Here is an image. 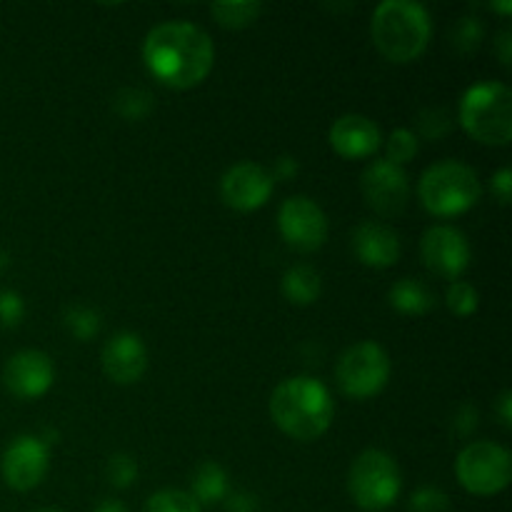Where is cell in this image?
Wrapping results in <instances>:
<instances>
[{"label":"cell","instance_id":"obj_1","mask_svg":"<svg viewBox=\"0 0 512 512\" xmlns=\"http://www.w3.org/2000/svg\"><path fill=\"white\" fill-rule=\"evenodd\" d=\"M143 60L158 83L188 90L210 75L215 65V45L200 25L170 20L150 30L143 45Z\"/></svg>","mask_w":512,"mask_h":512},{"label":"cell","instance_id":"obj_2","mask_svg":"<svg viewBox=\"0 0 512 512\" xmlns=\"http://www.w3.org/2000/svg\"><path fill=\"white\" fill-rule=\"evenodd\" d=\"M270 418L288 438L310 443L328 433L335 403L328 385L310 375L288 378L270 395Z\"/></svg>","mask_w":512,"mask_h":512},{"label":"cell","instance_id":"obj_3","mask_svg":"<svg viewBox=\"0 0 512 512\" xmlns=\"http://www.w3.org/2000/svg\"><path fill=\"white\" fill-rule=\"evenodd\" d=\"M375 48L390 63H413L428 50L433 20L425 5L413 0H385L370 20Z\"/></svg>","mask_w":512,"mask_h":512},{"label":"cell","instance_id":"obj_4","mask_svg":"<svg viewBox=\"0 0 512 512\" xmlns=\"http://www.w3.org/2000/svg\"><path fill=\"white\" fill-rule=\"evenodd\" d=\"M460 125L473 140L503 148L512 140V90L505 83H478L465 90Z\"/></svg>","mask_w":512,"mask_h":512},{"label":"cell","instance_id":"obj_5","mask_svg":"<svg viewBox=\"0 0 512 512\" xmlns=\"http://www.w3.org/2000/svg\"><path fill=\"white\" fill-rule=\"evenodd\" d=\"M480 180L470 165L443 160L430 165L418 183V198L435 218H453L468 213L480 200Z\"/></svg>","mask_w":512,"mask_h":512},{"label":"cell","instance_id":"obj_6","mask_svg":"<svg viewBox=\"0 0 512 512\" xmlns=\"http://www.w3.org/2000/svg\"><path fill=\"white\" fill-rule=\"evenodd\" d=\"M400 490H403V475L393 455L385 450H363L350 465L348 493L360 510H388L400 498Z\"/></svg>","mask_w":512,"mask_h":512},{"label":"cell","instance_id":"obj_7","mask_svg":"<svg viewBox=\"0 0 512 512\" xmlns=\"http://www.w3.org/2000/svg\"><path fill=\"white\" fill-rule=\"evenodd\" d=\"M458 483L478 498L503 493L512 478V458L508 450L490 440H478L460 450L455 460Z\"/></svg>","mask_w":512,"mask_h":512},{"label":"cell","instance_id":"obj_8","mask_svg":"<svg viewBox=\"0 0 512 512\" xmlns=\"http://www.w3.org/2000/svg\"><path fill=\"white\" fill-rule=\"evenodd\" d=\"M390 380V358L383 345L363 340L345 350L335 365V383L353 400L375 398Z\"/></svg>","mask_w":512,"mask_h":512},{"label":"cell","instance_id":"obj_9","mask_svg":"<svg viewBox=\"0 0 512 512\" xmlns=\"http://www.w3.org/2000/svg\"><path fill=\"white\" fill-rule=\"evenodd\" d=\"M278 228L285 243L300 253H315L328 240V218L315 200L293 195L280 205Z\"/></svg>","mask_w":512,"mask_h":512},{"label":"cell","instance_id":"obj_10","mask_svg":"<svg viewBox=\"0 0 512 512\" xmlns=\"http://www.w3.org/2000/svg\"><path fill=\"white\" fill-rule=\"evenodd\" d=\"M420 255L430 273L445 280H458L470 268L468 238L458 228L435 225L420 240Z\"/></svg>","mask_w":512,"mask_h":512},{"label":"cell","instance_id":"obj_11","mask_svg":"<svg viewBox=\"0 0 512 512\" xmlns=\"http://www.w3.org/2000/svg\"><path fill=\"white\" fill-rule=\"evenodd\" d=\"M48 465V445L40 438H33V435H20L5 448L0 470H3V480L8 483V488L18 490V493H28V490L38 488L43 483Z\"/></svg>","mask_w":512,"mask_h":512},{"label":"cell","instance_id":"obj_12","mask_svg":"<svg viewBox=\"0 0 512 512\" xmlns=\"http://www.w3.org/2000/svg\"><path fill=\"white\" fill-rule=\"evenodd\" d=\"M273 175L258 163H238L220 178V198L228 208L253 213L263 208L273 195Z\"/></svg>","mask_w":512,"mask_h":512},{"label":"cell","instance_id":"obj_13","mask_svg":"<svg viewBox=\"0 0 512 512\" xmlns=\"http://www.w3.org/2000/svg\"><path fill=\"white\" fill-rule=\"evenodd\" d=\"M363 195L370 208L380 215L403 213L410 198V183L403 168L388 160H373L363 173Z\"/></svg>","mask_w":512,"mask_h":512},{"label":"cell","instance_id":"obj_14","mask_svg":"<svg viewBox=\"0 0 512 512\" xmlns=\"http://www.w3.org/2000/svg\"><path fill=\"white\" fill-rule=\"evenodd\" d=\"M55 380V365L43 350H20L5 363L3 383L20 400L43 398Z\"/></svg>","mask_w":512,"mask_h":512},{"label":"cell","instance_id":"obj_15","mask_svg":"<svg viewBox=\"0 0 512 512\" xmlns=\"http://www.w3.org/2000/svg\"><path fill=\"white\" fill-rule=\"evenodd\" d=\"M103 370L115 385H133L148 370V348L135 333L113 335L103 348Z\"/></svg>","mask_w":512,"mask_h":512},{"label":"cell","instance_id":"obj_16","mask_svg":"<svg viewBox=\"0 0 512 512\" xmlns=\"http://www.w3.org/2000/svg\"><path fill=\"white\" fill-rule=\"evenodd\" d=\"M330 145L340 158L348 160H363L370 158L383 145V135L380 128L370 118L358 113L340 115L333 125H330Z\"/></svg>","mask_w":512,"mask_h":512},{"label":"cell","instance_id":"obj_17","mask_svg":"<svg viewBox=\"0 0 512 512\" xmlns=\"http://www.w3.org/2000/svg\"><path fill=\"white\" fill-rule=\"evenodd\" d=\"M353 253L368 268H390L400 260V238L390 225L365 220L353 230Z\"/></svg>","mask_w":512,"mask_h":512},{"label":"cell","instance_id":"obj_18","mask_svg":"<svg viewBox=\"0 0 512 512\" xmlns=\"http://www.w3.org/2000/svg\"><path fill=\"white\" fill-rule=\"evenodd\" d=\"M390 305L403 315H428L435 308V293L418 278H403L390 288Z\"/></svg>","mask_w":512,"mask_h":512},{"label":"cell","instance_id":"obj_19","mask_svg":"<svg viewBox=\"0 0 512 512\" xmlns=\"http://www.w3.org/2000/svg\"><path fill=\"white\" fill-rule=\"evenodd\" d=\"M195 503L203 508V505H215V503H223L225 498L230 495L228 488V475L225 470L220 468L215 460H205L195 468L193 473V493Z\"/></svg>","mask_w":512,"mask_h":512},{"label":"cell","instance_id":"obj_20","mask_svg":"<svg viewBox=\"0 0 512 512\" xmlns=\"http://www.w3.org/2000/svg\"><path fill=\"white\" fill-rule=\"evenodd\" d=\"M320 293H323V280L310 265H295L283 275V295L293 305H313Z\"/></svg>","mask_w":512,"mask_h":512},{"label":"cell","instance_id":"obj_21","mask_svg":"<svg viewBox=\"0 0 512 512\" xmlns=\"http://www.w3.org/2000/svg\"><path fill=\"white\" fill-rule=\"evenodd\" d=\"M263 13V3L258 0H233V3H213L210 15L225 30H243L253 25Z\"/></svg>","mask_w":512,"mask_h":512},{"label":"cell","instance_id":"obj_22","mask_svg":"<svg viewBox=\"0 0 512 512\" xmlns=\"http://www.w3.org/2000/svg\"><path fill=\"white\" fill-rule=\"evenodd\" d=\"M113 108L120 118L135 123V120L148 118L150 110L155 108V98L143 88H123L115 95Z\"/></svg>","mask_w":512,"mask_h":512},{"label":"cell","instance_id":"obj_23","mask_svg":"<svg viewBox=\"0 0 512 512\" xmlns=\"http://www.w3.org/2000/svg\"><path fill=\"white\" fill-rule=\"evenodd\" d=\"M100 325H103L100 313L98 310L88 308V305H73V308L65 310V328H68V333L73 335L75 340H80V343L93 340L95 335L100 333Z\"/></svg>","mask_w":512,"mask_h":512},{"label":"cell","instance_id":"obj_24","mask_svg":"<svg viewBox=\"0 0 512 512\" xmlns=\"http://www.w3.org/2000/svg\"><path fill=\"white\" fill-rule=\"evenodd\" d=\"M418 148H420L418 135L408 128H398L390 133L388 140H385V160L398 165V168H403L405 163H410V160L418 155Z\"/></svg>","mask_w":512,"mask_h":512},{"label":"cell","instance_id":"obj_25","mask_svg":"<svg viewBox=\"0 0 512 512\" xmlns=\"http://www.w3.org/2000/svg\"><path fill=\"white\" fill-rule=\"evenodd\" d=\"M483 35V20L475 18V15H463V18L455 23V28L450 30V40H453L455 50L463 55L475 53V50L480 48V43H483Z\"/></svg>","mask_w":512,"mask_h":512},{"label":"cell","instance_id":"obj_26","mask_svg":"<svg viewBox=\"0 0 512 512\" xmlns=\"http://www.w3.org/2000/svg\"><path fill=\"white\" fill-rule=\"evenodd\" d=\"M445 303H448L450 313L458 315V318H470V315L478 313L480 295L475 290V285H470L468 280H455L450 283L448 293H445Z\"/></svg>","mask_w":512,"mask_h":512},{"label":"cell","instance_id":"obj_27","mask_svg":"<svg viewBox=\"0 0 512 512\" xmlns=\"http://www.w3.org/2000/svg\"><path fill=\"white\" fill-rule=\"evenodd\" d=\"M198 503L185 490H160V493L150 495L145 503V512H200Z\"/></svg>","mask_w":512,"mask_h":512},{"label":"cell","instance_id":"obj_28","mask_svg":"<svg viewBox=\"0 0 512 512\" xmlns=\"http://www.w3.org/2000/svg\"><path fill=\"white\" fill-rule=\"evenodd\" d=\"M453 130V118L445 108H425L418 115V133L425 140H443Z\"/></svg>","mask_w":512,"mask_h":512},{"label":"cell","instance_id":"obj_29","mask_svg":"<svg viewBox=\"0 0 512 512\" xmlns=\"http://www.w3.org/2000/svg\"><path fill=\"white\" fill-rule=\"evenodd\" d=\"M105 473H108V480L113 488L125 490V488H130L135 480H138V463H135L133 455L115 453L113 458L108 460V468H105Z\"/></svg>","mask_w":512,"mask_h":512},{"label":"cell","instance_id":"obj_30","mask_svg":"<svg viewBox=\"0 0 512 512\" xmlns=\"http://www.w3.org/2000/svg\"><path fill=\"white\" fill-rule=\"evenodd\" d=\"M450 508V498L440 488H420L410 498L413 512H445Z\"/></svg>","mask_w":512,"mask_h":512},{"label":"cell","instance_id":"obj_31","mask_svg":"<svg viewBox=\"0 0 512 512\" xmlns=\"http://www.w3.org/2000/svg\"><path fill=\"white\" fill-rule=\"evenodd\" d=\"M25 318V303L13 290H0V325L18 328Z\"/></svg>","mask_w":512,"mask_h":512},{"label":"cell","instance_id":"obj_32","mask_svg":"<svg viewBox=\"0 0 512 512\" xmlns=\"http://www.w3.org/2000/svg\"><path fill=\"white\" fill-rule=\"evenodd\" d=\"M490 190H493L495 200H498L500 205H508L510 193H512V170L510 168L498 170V173L493 175V180H490Z\"/></svg>","mask_w":512,"mask_h":512},{"label":"cell","instance_id":"obj_33","mask_svg":"<svg viewBox=\"0 0 512 512\" xmlns=\"http://www.w3.org/2000/svg\"><path fill=\"white\" fill-rule=\"evenodd\" d=\"M453 425L460 435H470L478 428V410H475L473 405H463V408L458 410V415H455Z\"/></svg>","mask_w":512,"mask_h":512},{"label":"cell","instance_id":"obj_34","mask_svg":"<svg viewBox=\"0 0 512 512\" xmlns=\"http://www.w3.org/2000/svg\"><path fill=\"white\" fill-rule=\"evenodd\" d=\"M300 165L298 160L290 158V155H283V158L275 160V168H273V180H293L295 175H298Z\"/></svg>","mask_w":512,"mask_h":512},{"label":"cell","instance_id":"obj_35","mask_svg":"<svg viewBox=\"0 0 512 512\" xmlns=\"http://www.w3.org/2000/svg\"><path fill=\"white\" fill-rule=\"evenodd\" d=\"M495 53H498L500 63L508 68L510 60H512V33L510 30H500V33L495 35Z\"/></svg>","mask_w":512,"mask_h":512},{"label":"cell","instance_id":"obj_36","mask_svg":"<svg viewBox=\"0 0 512 512\" xmlns=\"http://www.w3.org/2000/svg\"><path fill=\"white\" fill-rule=\"evenodd\" d=\"M495 413H498L500 423L505 425V428H512V393L510 390H503L498 398V405H495Z\"/></svg>","mask_w":512,"mask_h":512},{"label":"cell","instance_id":"obj_37","mask_svg":"<svg viewBox=\"0 0 512 512\" xmlns=\"http://www.w3.org/2000/svg\"><path fill=\"white\" fill-rule=\"evenodd\" d=\"M230 510L235 512H255V498L248 493H233L228 495Z\"/></svg>","mask_w":512,"mask_h":512},{"label":"cell","instance_id":"obj_38","mask_svg":"<svg viewBox=\"0 0 512 512\" xmlns=\"http://www.w3.org/2000/svg\"><path fill=\"white\" fill-rule=\"evenodd\" d=\"M95 512H128L123 503H118V500H103V503L95 508Z\"/></svg>","mask_w":512,"mask_h":512},{"label":"cell","instance_id":"obj_39","mask_svg":"<svg viewBox=\"0 0 512 512\" xmlns=\"http://www.w3.org/2000/svg\"><path fill=\"white\" fill-rule=\"evenodd\" d=\"M490 8L498 10V13H512V0H505V3H493Z\"/></svg>","mask_w":512,"mask_h":512},{"label":"cell","instance_id":"obj_40","mask_svg":"<svg viewBox=\"0 0 512 512\" xmlns=\"http://www.w3.org/2000/svg\"><path fill=\"white\" fill-rule=\"evenodd\" d=\"M5 268H8V253H3V250H0V273H3Z\"/></svg>","mask_w":512,"mask_h":512},{"label":"cell","instance_id":"obj_41","mask_svg":"<svg viewBox=\"0 0 512 512\" xmlns=\"http://www.w3.org/2000/svg\"><path fill=\"white\" fill-rule=\"evenodd\" d=\"M38 512H60V510H53V508H48V510H38Z\"/></svg>","mask_w":512,"mask_h":512}]
</instances>
